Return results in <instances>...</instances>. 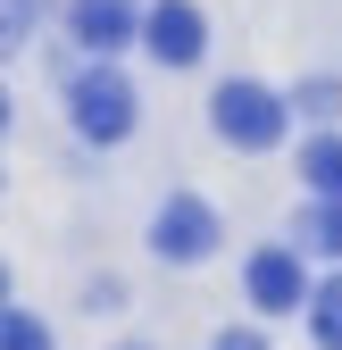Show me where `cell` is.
I'll return each instance as SVG.
<instances>
[{
  "mask_svg": "<svg viewBox=\"0 0 342 350\" xmlns=\"http://www.w3.org/2000/svg\"><path fill=\"white\" fill-rule=\"evenodd\" d=\"M209 109H218V134L234 142V150H276V134H284V100L267 92V83H218V100H209Z\"/></svg>",
  "mask_w": 342,
  "mask_h": 350,
  "instance_id": "cell-1",
  "label": "cell"
},
{
  "mask_svg": "<svg viewBox=\"0 0 342 350\" xmlns=\"http://www.w3.org/2000/svg\"><path fill=\"white\" fill-rule=\"evenodd\" d=\"M75 125H83V134H92V142H125V134H134V83H125L117 67H92V75H75Z\"/></svg>",
  "mask_w": 342,
  "mask_h": 350,
  "instance_id": "cell-2",
  "label": "cell"
},
{
  "mask_svg": "<svg viewBox=\"0 0 342 350\" xmlns=\"http://www.w3.org/2000/svg\"><path fill=\"white\" fill-rule=\"evenodd\" d=\"M142 42H150V59H167V67H192V59L209 51V17L192 9V0H159V9L142 17Z\"/></svg>",
  "mask_w": 342,
  "mask_h": 350,
  "instance_id": "cell-3",
  "label": "cell"
},
{
  "mask_svg": "<svg viewBox=\"0 0 342 350\" xmlns=\"http://www.w3.org/2000/svg\"><path fill=\"white\" fill-rule=\"evenodd\" d=\"M150 242H159L167 258H209V250H218V208H209V200H192V192H176V200L159 208Z\"/></svg>",
  "mask_w": 342,
  "mask_h": 350,
  "instance_id": "cell-4",
  "label": "cell"
},
{
  "mask_svg": "<svg viewBox=\"0 0 342 350\" xmlns=\"http://www.w3.org/2000/svg\"><path fill=\"white\" fill-rule=\"evenodd\" d=\"M67 25H75V42H83V51H117V42H134V0H75V9H67Z\"/></svg>",
  "mask_w": 342,
  "mask_h": 350,
  "instance_id": "cell-5",
  "label": "cell"
},
{
  "mask_svg": "<svg viewBox=\"0 0 342 350\" xmlns=\"http://www.w3.org/2000/svg\"><path fill=\"white\" fill-rule=\"evenodd\" d=\"M250 300H259V309H301V300H309L301 258H292V250H259V258H250Z\"/></svg>",
  "mask_w": 342,
  "mask_h": 350,
  "instance_id": "cell-6",
  "label": "cell"
},
{
  "mask_svg": "<svg viewBox=\"0 0 342 350\" xmlns=\"http://www.w3.org/2000/svg\"><path fill=\"white\" fill-rule=\"evenodd\" d=\"M301 175H309V192H317V200H342V142H334V134H326V142H309Z\"/></svg>",
  "mask_w": 342,
  "mask_h": 350,
  "instance_id": "cell-7",
  "label": "cell"
},
{
  "mask_svg": "<svg viewBox=\"0 0 342 350\" xmlns=\"http://www.w3.org/2000/svg\"><path fill=\"white\" fill-rule=\"evenodd\" d=\"M301 309H309L317 342H326V350H342V275H334V284H317V292L301 300Z\"/></svg>",
  "mask_w": 342,
  "mask_h": 350,
  "instance_id": "cell-8",
  "label": "cell"
},
{
  "mask_svg": "<svg viewBox=\"0 0 342 350\" xmlns=\"http://www.w3.org/2000/svg\"><path fill=\"white\" fill-rule=\"evenodd\" d=\"M0 350H51V325H42V317H25V309H9V300H0Z\"/></svg>",
  "mask_w": 342,
  "mask_h": 350,
  "instance_id": "cell-9",
  "label": "cell"
},
{
  "mask_svg": "<svg viewBox=\"0 0 342 350\" xmlns=\"http://www.w3.org/2000/svg\"><path fill=\"white\" fill-rule=\"evenodd\" d=\"M309 250H342V200H317L309 208Z\"/></svg>",
  "mask_w": 342,
  "mask_h": 350,
  "instance_id": "cell-10",
  "label": "cell"
},
{
  "mask_svg": "<svg viewBox=\"0 0 342 350\" xmlns=\"http://www.w3.org/2000/svg\"><path fill=\"white\" fill-rule=\"evenodd\" d=\"M334 100H342V83H301L292 92V109H309V117H334Z\"/></svg>",
  "mask_w": 342,
  "mask_h": 350,
  "instance_id": "cell-11",
  "label": "cell"
},
{
  "mask_svg": "<svg viewBox=\"0 0 342 350\" xmlns=\"http://www.w3.org/2000/svg\"><path fill=\"white\" fill-rule=\"evenodd\" d=\"M218 350H267V342H259V334H242V325H234V334H218Z\"/></svg>",
  "mask_w": 342,
  "mask_h": 350,
  "instance_id": "cell-12",
  "label": "cell"
},
{
  "mask_svg": "<svg viewBox=\"0 0 342 350\" xmlns=\"http://www.w3.org/2000/svg\"><path fill=\"white\" fill-rule=\"evenodd\" d=\"M0 125H9V92H0Z\"/></svg>",
  "mask_w": 342,
  "mask_h": 350,
  "instance_id": "cell-13",
  "label": "cell"
},
{
  "mask_svg": "<svg viewBox=\"0 0 342 350\" xmlns=\"http://www.w3.org/2000/svg\"><path fill=\"white\" fill-rule=\"evenodd\" d=\"M0 300H9V275H0Z\"/></svg>",
  "mask_w": 342,
  "mask_h": 350,
  "instance_id": "cell-14",
  "label": "cell"
}]
</instances>
